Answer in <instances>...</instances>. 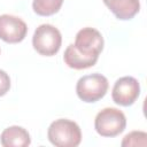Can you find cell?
<instances>
[{
  "instance_id": "1",
  "label": "cell",
  "mask_w": 147,
  "mask_h": 147,
  "mask_svg": "<svg viewBox=\"0 0 147 147\" xmlns=\"http://www.w3.org/2000/svg\"><path fill=\"white\" fill-rule=\"evenodd\" d=\"M47 137L56 147H76L82 141V131L76 122L59 118L51 123Z\"/></svg>"
},
{
  "instance_id": "2",
  "label": "cell",
  "mask_w": 147,
  "mask_h": 147,
  "mask_svg": "<svg viewBox=\"0 0 147 147\" xmlns=\"http://www.w3.org/2000/svg\"><path fill=\"white\" fill-rule=\"evenodd\" d=\"M125 126L126 117L117 108H105L96 114L94 119L95 131L101 137H116L124 131Z\"/></svg>"
},
{
  "instance_id": "3",
  "label": "cell",
  "mask_w": 147,
  "mask_h": 147,
  "mask_svg": "<svg viewBox=\"0 0 147 147\" xmlns=\"http://www.w3.org/2000/svg\"><path fill=\"white\" fill-rule=\"evenodd\" d=\"M62 44V36L57 28L52 24L39 25L33 33L32 45L33 48L41 55H55Z\"/></svg>"
},
{
  "instance_id": "4",
  "label": "cell",
  "mask_w": 147,
  "mask_h": 147,
  "mask_svg": "<svg viewBox=\"0 0 147 147\" xmlns=\"http://www.w3.org/2000/svg\"><path fill=\"white\" fill-rule=\"evenodd\" d=\"M109 87L108 79L101 74H91L80 77L76 84V92L84 102H96L102 99Z\"/></svg>"
},
{
  "instance_id": "5",
  "label": "cell",
  "mask_w": 147,
  "mask_h": 147,
  "mask_svg": "<svg viewBox=\"0 0 147 147\" xmlns=\"http://www.w3.org/2000/svg\"><path fill=\"white\" fill-rule=\"evenodd\" d=\"M74 46L84 55L99 57L103 49V37L94 28H83L77 32Z\"/></svg>"
},
{
  "instance_id": "6",
  "label": "cell",
  "mask_w": 147,
  "mask_h": 147,
  "mask_svg": "<svg viewBox=\"0 0 147 147\" xmlns=\"http://www.w3.org/2000/svg\"><path fill=\"white\" fill-rule=\"evenodd\" d=\"M140 94L139 82L131 76H124L114 84L111 96L116 105L127 107L134 103Z\"/></svg>"
},
{
  "instance_id": "7",
  "label": "cell",
  "mask_w": 147,
  "mask_h": 147,
  "mask_svg": "<svg viewBox=\"0 0 147 147\" xmlns=\"http://www.w3.org/2000/svg\"><path fill=\"white\" fill-rule=\"evenodd\" d=\"M28 32V26L23 20L17 16L3 14L0 15V39L9 44L21 42Z\"/></svg>"
},
{
  "instance_id": "8",
  "label": "cell",
  "mask_w": 147,
  "mask_h": 147,
  "mask_svg": "<svg viewBox=\"0 0 147 147\" xmlns=\"http://www.w3.org/2000/svg\"><path fill=\"white\" fill-rule=\"evenodd\" d=\"M103 2L110 11L122 21L133 18L140 9L139 0H103Z\"/></svg>"
},
{
  "instance_id": "9",
  "label": "cell",
  "mask_w": 147,
  "mask_h": 147,
  "mask_svg": "<svg viewBox=\"0 0 147 147\" xmlns=\"http://www.w3.org/2000/svg\"><path fill=\"white\" fill-rule=\"evenodd\" d=\"M0 142L3 147H26L31 144V138L24 127L13 125L2 131Z\"/></svg>"
},
{
  "instance_id": "10",
  "label": "cell",
  "mask_w": 147,
  "mask_h": 147,
  "mask_svg": "<svg viewBox=\"0 0 147 147\" xmlns=\"http://www.w3.org/2000/svg\"><path fill=\"white\" fill-rule=\"evenodd\" d=\"M99 57H96V56H87V55H84V54L79 53L75 48L74 44H70L65 48L64 55H63V60H64L65 64L69 68L77 69V70L87 69V68L93 67L96 63Z\"/></svg>"
},
{
  "instance_id": "11",
  "label": "cell",
  "mask_w": 147,
  "mask_h": 147,
  "mask_svg": "<svg viewBox=\"0 0 147 147\" xmlns=\"http://www.w3.org/2000/svg\"><path fill=\"white\" fill-rule=\"evenodd\" d=\"M63 3V0H33L32 8L37 15L51 16L57 13Z\"/></svg>"
},
{
  "instance_id": "12",
  "label": "cell",
  "mask_w": 147,
  "mask_h": 147,
  "mask_svg": "<svg viewBox=\"0 0 147 147\" xmlns=\"http://www.w3.org/2000/svg\"><path fill=\"white\" fill-rule=\"evenodd\" d=\"M147 145V134L142 131H132L126 134L122 141V146H142Z\"/></svg>"
},
{
  "instance_id": "13",
  "label": "cell",
  "mask_w": 147,
  "mask_h": 147,
  "mask_svg": "<svg viewBox=\"0 0 147 147\" xmlns=\"http://www.w3.org/2000/svg\"><path fill=\"white\" fill-rule=\"evenodd\" d=\"M10 88V78L8 74L0 69V96L5 95Z\"/></svg>"
}]
</instances>
